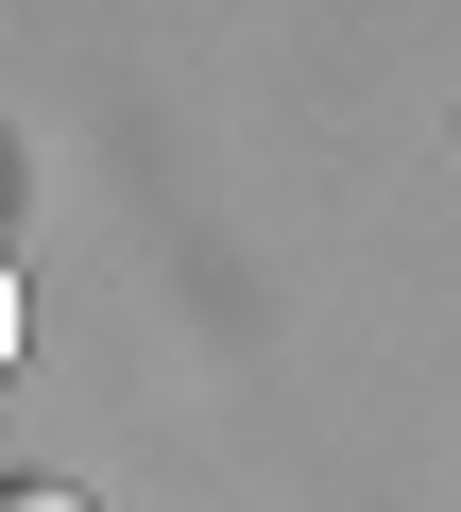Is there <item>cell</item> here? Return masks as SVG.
<instances>
[{
    "mask_svg": "<svg viewBox=\"0 0 461 512\" xmlns=\"http://www.w3.org/2000/svg\"><path fill=\"white\" fill-rule=\"evenodd\" d=\"M0 512H86V495H52V478H0Z\"/></svg>",
    "mask_w": 461,
    "mask_h": 512,
    "instance_id": "obj_1",
    "label": "cell"
},
{
    "mask_svg": "<svg viewBox=\"0 0 461 512\" xmlns=\"http://www.w3.org/2000/svg\"><path fill=\"white\" fill-rule=\"evenodd\" d=\"M0 359H18V274H0Z\"/></svg>",
    "mask_w": 461,
    "mask_h": 512,
    "instance_id": "obj_2",
    "label": "cell"
}]
</instances>
